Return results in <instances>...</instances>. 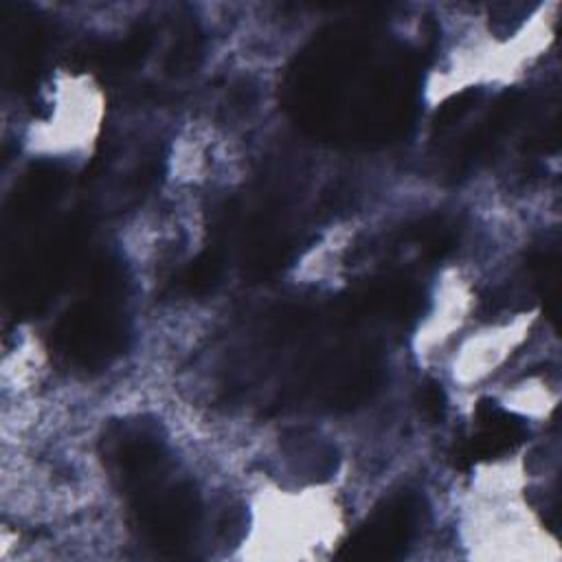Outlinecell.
Wrapping results in <instances>:
<instances>
[{"label": "cell", "instance_id": "obj_9", "mask_svg": "<svg viewBox=\"0 0 562 562\" xmlns=\"http://www.w3.org/2000/svg\"><path fill=\"white\" fill-rule=\"evenodd\" d=\"M472 105V94H461L459 99H454V103L450 105H443L441 108V114H439V121L441 125H450L454 123L459 116H463Z\"/></svg>", "mask_w": 562, "mask_h": 562}, {"label": "cell", "instance_id": "obj_3", "mask_svg": "<svg viewBox=\"0 0 562 562\" xmlns=\"http://www.w3.org/2000/svg\"><path fill=\"white\" fill-rule=\"evenodd\" d=\"M417 503L411 496L391 501L378 512L342 549L347 560H389L397 558L415 533Z\"/></svg>", "mask_w": 562, "mask_h": 562}, {"label": "cell", "instance_id": "obj_8", "mask_svg": "<svg viewBox=\"0 0 562 562\" xmlns=\"http://www.w3.org/2000/svg\"><path fill=\"white\" fill-rule=\"evenodd\" d=\"M200 53V44H198V35L193 33H187L184 37L178 40L173 53H171V70H189L193 68V59L198 57Z\"/></svg>", "mask_w": 562, "mask_h": 562}, {"label": "cell", "instance_id": "obj_7", "mask_svg": "<svg viewBox=\"0 0 562 562\" xmlns=\"http://www.w3.org/2000/svg\"><path fill=\"white\" fill-rule=\"evenodd\" d=\"M419 406L424 411V415L432 422L443 419L446 415V393L441 389V384L437 382H428L419 389Z\"/></svg>", "mask_w": 562, "mask_h": 562}, {"label": "cell", "instance_id": "obj_6", "mask_svg": "<svg viewBox=\"0 0 562 562\" xmlns=\"http://www.w3.org/2000/svg\"><path fill=\"white\" fill-rule=\"evenodd\" d=\"M222 274V255L211 250V252H204L200 255L184 272L182 277V283L189 292L193 294H200V292H206L211 290V285L220 279Z\"/></svg>", "mask_w": 562, "mask_h": 562}, {"label": "cell", "instance_id": "obj_4", "mask_svg": "<svg viewBox=\"0 0 562 562\" xmlns=\"http://www.w3.org/2000/svg\"><path fill=\"white\" fill-rule=\"evenodd\" d=\"M479 419V430L470 441H465L459 448V459L461 461H476V459H487L496 457L505 450H512L516 443L522 441L525 437V426L520 419L514 415L501 411L494 404H481L476 411Z\"/></svg>", "mask_w": 562, "mask_h": 562}, {"label": "cell", "instance_id": "obj_1", "mask_svg": "<svg viewBox=\"0 0 562 562\" xmlns=\"http://www.w3.org/2000/svg\"><path fill=\"white\" fill-rule=\"evenodd\" d=\"M136 498V520L145 538L158 549H180L198 525V498L189 485H147Z\"/></svg>", "mask_w": 562, "mask_h": 562}, {"label": "cell", "instance_id": "obj_5", "mask_svg": "<svg viewBox=\"0 0 562 562\" xmlns=\"http://www.w3.org/2000/svg\"><path fill=\"white\" fill-rule=\"evenodd\" d=\"M112 459L121 476L140 490L154 483V476L165 463V452L156 437L143 430H132L121 435V439L114 443Z\"/></svg>", "mask_w": 562, "mask_h": 562}, {"label": "cell", "instance_id": "obj_2", "mask_svg": "<svg viewBox=\"0 0 562 562\" xmlns=\"http://www.w3.org/2000/svg\"><path fill=\"white\" fill-rule=\"evenodd\" d=\"M57 338L64 351L79 364H108L125 340L121 318L101 305H86L66 316L59 325Z\"/></svg>", "mask_w": 562, "mask_h": 562}]
</instances>
